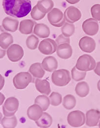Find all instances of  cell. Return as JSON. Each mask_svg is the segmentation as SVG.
Returning a JSON list of instances; mask_svg holds the SVG:
<instances>
[{"mask_svg":"<svg viewBox=\"0 0 100 128\" xmlns=\"http://www.w3.org/2000/svg\"><path fill=\"white\" fill-rule=\"evenodd\" d=\"M4 10L7 15L15 18H22L32 10L30 0H2Z\"/></svg>","mask_w":100,"mask_h":128,"instance_id":"6da1fadb","label":"cell"},{"mask_svg":"<svg viewBox=\"0 0 100 128\" xmlns=\"http://www.w3.org/2000/svg\"><path fill=\"white\" fill-rule=\"evenodd\" d=\"M71 80L70 72L66 69L55 70L52 75V80L54 84L63 87L69 84Z\"/></svg>","mask_w":100,"mask_h":128,"instance_id":"7a4b0ae2","label":"cell"},{"mask_svg":"<svg viewBox=\"0 0 100 128\" xmlns=\"http://www.w3.org/2000/svg\"><path fill=\"white\" fill-rule=\"evenodd\" d=\"M96 62L94 58L89 54H83L79 57L77 60L76 67L79 70L88 72L94 70L96 67Z\"/></svg>","mask_w":100,"mask_h":128,"instance_id":"3957f363","label":"cell"},{"mask_svg":"<svg viewBox=\"0 0 100 128\" xmlns=\"http://www.w3.org/2000/svg\"><path fill=\"white\" fill-rule=\"evenodd\" d=\"M32 74L28 72H22L16 74L13 78V83L15 88L18 90H23L32 82Z\"/></svg>","mask_w":100,"mask_h":128,"instance_id":"277c9868","label":"cell"},{"mask_svg":"<svg viewBox=\"0 0 100 128\" xmlns=\"http://www.w3.org/2000/svg\"><path fill=\"white\" fill-rule=\"evenodd\" d=\"M86 117L84 112L80 110L70 112L67 116V122L69 125L74 128L82 127L86 123Z\"/></svg>","mask_w":100,"mask_h":128,"instance_id":"5b68a950","label":"cell"},{"mask_svg":"<svg viewBox=\"0 0 100 128\" xmlns=\"http://www.w3.org/2000/svg\"><path fill=\"white\" fill-rule=\"evenodd\" d=\"M47 17L50 24L56 27L62 26L66 21L64 14L58 8H53L48 13Z\"/></svg>","mask_w":100,"mask_h":128,"instance_id":"8992f818","label":"cell"},{"mask_svg":"<svg viewBox=\"0 0 100 128\" xmlns=\"http://www.w3.org/2000/svg\"><path fill=\"white\" fill-rule=\"evenodd\" d=\"M19 106V102L16 98L9 97L6 100L2 106L4 115L7 117L14 115L18 110Z\"/></svg>","mask_w":100,"mask_h":128,"instance_id":"52a82bcc","label":"cell"},{"mask_svg":"<svg viewBox=\"0 0 100 128\" xmlns=\"http://www.w3.org/2000/svg\"><path fill=\"white\" fill-rule=\"evenodd\" d=\"M58 45L54 40L46 38L41 41L38 46V50L41 53L45 55H50L56 51Z\"/></svg>","mask_w":100,"mask_h":128,"instance_id":"ba28073f","label":"cell"},{"mask_svg":"<svg viewBox=\"0 0 100 128\" xmlns=\"http://www.w3.org/2000/svg\"><path fill=\"white\" fill-rule=\"evenodd\" d=\"M6 53L8 59L12 62H17L20 60L24 54L23 48L16 44L11 45L8 48Z\"/></svg>","mask_w":100,"mask_h":128,"instance_id":"9c48e42d","label":"cell"},{"mask_svg":"<svg viewBox=\"0 0 100 128\" xmlns=\"http://www.w3.org/2000/svg\"><path fill=\"white\" fill-rule=\"evenodd\" d=\"M82 28L86 34L89 36H94L98 32L99 26L97 20L94 18H89L83 22Z\"/></svg>","mask_w":100,"mask_h":128,"instance_id":"30bf717a","label":"cell"},{"mask_svg":"<svg viewBox=\"0 0 100 128\" xmlns=\"http://www.w3.org/2000/svg\"><path fill=\"white\" fill-rule=\"evenodd\" d=\"M64 17L67 22L73 24L80 19L82 13L78 8L74 6H70L65 10Z\"/></svg>","mask_w":100,"mask_h":128,"instance_id":"8fae6325","label":"cell"},{"mask_svg":"<svg viewBox=\"0 0 100 128\" xmlns=\"http://www.w3.org/2000/svg\"><path fill=\"white\" fill-rule=\"evenodd\" d=\"M78 45L82 51L88 53H91L94 51L96 47L95 40L89 36L82 38L79 41Z\"/></svg>","mask_w":100,"mask_h":128,"instance_id":"7c38bea8","label":"cell"},{"mask_svg":"<svg viewBox=\"0 0 100 128\" xmlns=\"http://www.w3.org/2000/svg\"><path fill=\"white\" fill-rule=\"evenodd\" d=\"M100 119V112L96 110L91 109L86 114V125L90 127L97 126Z\"/></svg>","mask_w":100,"mask_h":128,"instance_id":"4fadbf2b","label":"cell"},{"mask_svg":"<svg viewBox=\"0 0 100 128\" xmlns=\"http://www.w3.org/2000/svg\"><path fill=\"white\" fill-rule=\"evenodd\" d=\"M58 56L63 60H67L71 57L73 54V50L69 43H65L58 45L56 49Z\"/></svg>","mask_w":100,"mask_h":128,"instance_id":"5bb4252c","label":"cell"},{"mask_svg":"<svg viewBox=\"0 0 100 128\" xmlns=\"http://www.w3.org/2000/svg\"><path fill=\"white\" fill-rule=\"evenodd\" d=\"M41 64L43 69L49 72H54L58 67V62L56 59L52 56H48L45 58Z\"/></svg>","mask_w":100,"mask_h":128,"instance_id":"9a60e30c","label":"cell"},{"mask_svg":"<svg viewBox=\"0 0 100 128\" xmlns=\"http://www.w3.org/2000/svg\"><path fill=\"white\" fill-rule=\"evenodd\" d=\"M18 20L10 17H6L2 21V26L8 32H16L18 30Z\"/></svg>","mask_w":100,"mask_h":128,"instance_id":"2e32d148","label":"cell"},{"mask_svg":"<svg viewBox=\"0 0 100 128\" xmlns=\"http://www.w3.org/2000/svg\"><path fill=\"white\" fill-rule=\"evenodd\" d=\"M34 33L40 38H47L50 36V30L49 28L44 24L36 23L34 28Z\"/></svg>","mask_w":100,"mask_h":128,"instance_id":"e0dca14e","label":"cell"},{"mask_svg":"<svg viewBox=\"0 0 100 128\" xmlns=\"http://www.w3.org/2000/svg\"><path fill=\"white\" fill-rule=\"evenodd\" d=\"M35 86L37 90L41 94L47 96L51 92L50 83L47 80L36 78L35 80Z\"/></svg>","mask_w":100,"mask_h":128,"instance_id":"ac0fdd59","label":"cell"},{"mask_svg":"<svg viewBox=\"0 0 100 128\" xmlns=\"http://www.w3.org/2000/svg\"><path fill=\"white\" fill-rule=\"evenodd\" d=\"M36 22L30 19H25L21 21L19 25V31L24 34H30L33 32V28Z\"/></svg>","mask_w":100,"mask_h":128,"instance_id":"d6986e66","label":"cell"},{"mask_svg":"<svg viewBox=\"0 0 100 128\" xmlns=\"http://www.w3.org/2000/svg\"><path fill=\"white\" fill-rule=\"evenodd\" d=\"M43 112L42 108L39 105L34 104L28 108L27 115L30 119L36 121L41 117L43 113Z\"/></svg>","mask_w":100,"mask_h":128,"instance_id":"ffe728a7","label":"cell"},{"mask_svg":"<svg viewBox=\"0 0 100 128\" xmlns=\"http://www.w3.org/2000/svg\"><path fill=\"white\" fill-rule=\"evenodd\" d=\"M29 72L33 77L37 78H41L45 74V71L42 66V64L36 62L32 64L29 68Z\"/></svg>","mask_w":100,"mask_h":128,"instance_id":"44dd1931","label":"cell"},{"mask_svg":"<svg viewBox=\"0 0 100 128\" xmlns=\"http://www.w3.org/2000/svg\"><path fill=\"white\" fill-rule=\"evenodd\" d=\"M52 123V116L47 112H43L41 117L36 121V123L40 128H49Z\"/></svg>","mask_w":100,"mask_h":128,"instance_id":"7402d4cb","label":"cell"},{"mask_svg":"<svg viewBox=\"0 0 100 128\" xmlns=\"http://www.w3.org/2000/svg\"><path fill=\"white\" fill-rule=\"evenodd\" d=\"M13 42V38L12 35L6 31L0 34V47L6 50Z\"/></svg>","mask_w":100,"mask_h":128,"instance_id":"603a6c76","label":"cell"},{"mask_svg":"<svg viewBox=\"0 0 100 128\" xmlns=\"http://www.w3.org/2000/svg\"><path fill=\"white\" fill-rule=\"evenodd\" d=\"M90 91L88 84L86 82H82L78 83L75 88L76 94L80 97L84 98L87 96Z\"/></svg>","mask_w":100,"mask_h":128,"instance_id":"cb8c5ba5","label":"cell"},{"mask_svg":"<svg viewBox=\"0 0 100 128\" xmlns=\"http://www.w3.org/2000/svg\"><path fill=\"white\" fill-rule=\"evenodd\" d=\"M38 10L43 13H48L53 8L54 3L52 0H40L36 4Z\"/></svg>","mask_w":100,"mask_h":128,"instance_id":"d4e9b609","label":"cell"},{"mask_svg":"<svg viewBox=\"0 0 100 128\" xmlns=\"http://www.w3.org/2000/svg\"><path fill=\"white\" fill-rule=\"evenodd\" d=\"M1 124L3 128H15L17 125V118L15 115L10 117L4 116L2 119Z\"/></svg>","mask_w":100,"mask_h":128,"instance_id":"484cf974","label":"cell"},{"mask_svg":"<svg viewBox=\"0 0 100 128\" xmlns=\"http://www.w3.org/2000/svg\"><path fill=\"white\" fill-rule=\"evenodd\" d=\"M34 104L39 105L43 111H46L50 106V99L46 95H39L36 98Z\"/></svg>","mask_w":100,"mask_h":128,"instance_id":"4316f807","label":"cell"},{"mask_svg":"<svg viewBox=\"0 0 100 128\" xmlns=\"http://www.w3.org/2000/svg\"><path fill=\"white\" fill-rule=\"evenodd\" d=\"M76 99L71 94L66 95L63 99V106L67 110H70L74 108L76 104Z\"/></svg>","mask_w":100,"mask_h":128,"instance_id":"83f0119b","label":"cell"},{"mask_svg":"<svg viewBox=\"0 0 100 128\" xmlns=\"http://www.w3.org/2000/svg\"><path fill=\"white\" fill-rule=\"evenodd\" d=\"M62 34L67 38H70L75 32V26L74 24L65 22L61 29Z\"/></svg>","mask_w":100,"mask_h":128,"instance_id":"f1b7e54d","label":"cell"},{"mask_svg":"<svg viewBox=\"0 0 100 128\" xmlns=\"http://www.w3.org/2000/svg\"><path fill=\"white\" fill-rule=\"evenodd\" d=\"M39 40L37 36L32 34L28 37L26 40V47L30 50H36L38 48Z\"/></svg>","mask_w":100,"mask_h":128,"instance_id":"f546056e","label":"cell"},{"mask_svg":"<svg viewBox=\"0 0 100 128\" xmlns=\"http://www.w3.org/2000/svg\"><path fill=\"white\" fill-rule=\"evenodd\" d=\"M86 75V72L79 70L75 66L71 70L72 78L76 82H78L84 79Z\"/></svg>","mask_w":100,"mask_h":128,"instance_id":"4dcf8cb0","label":"cell"},{"mask_svg":"<svg viewBox=\"0 0 100 128\" xmlns=\"http://www.w3.org/2000/svg\"><path fill=\"white\" fill-rule=\"evenodd\" d=\"M50 104L54 106H56L60 105L62 102V95L56 92H53L51 93L49 97Z\"/></svg>","mask_w":100,"mask_h":128,"instance_id":"1f68e13d","label":"cell"},{"mask_svg":"<svg viewBox=\"0 0 100 128\" xmlns=\"http://www.w3.org/2000/svg\"><path fill=\"white\" fill-rule=\"evenodd\" d=\"M46 14L40 12L37 6H35L30 12V15L32 18L36 21H39L44 18Z\"/></svg>","mask_w":100,"mask_h":128,"instance_id":"d6a6232c","label":"cell"},{"mask_svg":"<svg viewBox=\"0 0 100 128\" xmlns=\"http://www.w3.org/2000/svg\"><path fill=\"white\" fill-rule=\"evenodd\" d=\"M91 13L93 18L100 21V4H95L91 8Z\"/></svg>","mask_w":100,"mask_h":128,"instance_id":"836d02e7","label":"cell"},{"mask_svg":"<svg viewBox=\"0 0 100 128\" xmlns=\"http://www.w3.org/2000/svg\"><path fill=\"white\" fill-rule=\"evenodd\" d=\"M56 42L57 44L58 45L62 44V43H70V40L69 38H67L64 36L62 34H60L56 38Z\"/></svg>","mask_w":100,"mask_h":128,"instance_id":"e575fe53","label":"cell"},{"mask_svg":"<svg viewBox=\"0 0 100 128\" xmlns=\"http://www.w3.org/2000/svg\"><path fill=\"white\" fill-rule=\"evenodd\" d=\"M94 72L100 77V62L96 63V65L95 68Z\"/></svg>","mask_w":100,"mask_h":128,"instance_id":"d590c367","label":"cell"},{"mask_svg":"<svg viewBox=\"0 0 100 128\" xmlns=\"http://www.w3.org/2000/svg\"><path fill=\"white\" fill-rule=\"evenodd\" d=\"M4 78L0 74V90L2 89L4 85Z\"/></svg>","mask_w":100,"mask_h":128,"instance_id":"8d00e7d4","label":"cell"},{"mask_svg":"<svg viewBox=\"0 0 100 128\" xmlns=\"http://www.w3.org/2000/svg\"><path fill=\"white\" fill-rule=\"evenodd\" d=\"M6 50H4V49H2L0 47V59L3 58L6 56Z\"/></svg>","mask_w":100,"mask_h":128,"instance_id":"74e56055","label":"cell"},{"mask_svg":"<svg viewBox=\"0 0 100 128\" xmlns=\"http://www.w3.org/2000/svg\"><path fill=\"white\" fill-rule=\"evenodd\" d=\"M5 96L1 92H0V106H1L5 100Z\"/></svg>","mask_w":100,"mask_h":128,"instance_id":"f35d334b","label":"cell"},{"mask_svg":"<svg viewBox=\"0 0 100 128\" xmlns=\"http://www.w3.org/2000/svg\"><path fill=\"white\" fill-rule=\"evenodd\" d=\"M80 0H66L67 2H68L69 4H74L78 2Z\"/></svg>","mask_w":100,"mask_h":128,"instance_id":"ab89813d","label":"cell"},{"mask_svg":"<svg viewBox=\"0 0 100 128\" xmlns=\"http://www.w3.org/2000/svg\"><path fill=\"white\" fill-rule=\"evenodd\" d=\"M5 32V30L3 28L2 26H0V34L3 32Z\"/></svg>","mask_w":100,"mask_h":128,"instance_id":"60d3db41","label":"cell"},{"mask_svg":"<svg viewBox=\"0 0 100 128\" xmlns=\"http://www.w3.org/2000/svg\"><path fill=\"white\" fill-rule=\"evenodd\" d=\"M97 88H98V90L100 92V80H99L98 84H97Z\"/></svg>","mask_w":100,"mask_h":128,"instance_id":"b9f144b4","label":"cell"},{"mask_svg":"<svg viewBox=\"0 0 100 128\" xmlns=\"http://www.w3.org/2000/svg\"><path fill=\"white\" fill-rule=\"evenodd\" d=\"M2 113L0 112V124L1 123V121H2Z\"/></svg>","mask_w":100,"mask_h":128,"instance_id":"7bdbcfd3","label":"cell"},{"mask_svg":"<svg viewBox=\"0 0 100 128\" xmlns=\"http://www.w3.org/2000/svg\"><path fill=\"white\" fill-rule=\"evenodd\" d=\"M99 127L100 128V121H99Z\"/></svg>","mask_w":100,"mask_h":128,"instance_id":"ee69618b","label":"cell"}]
</instances>
